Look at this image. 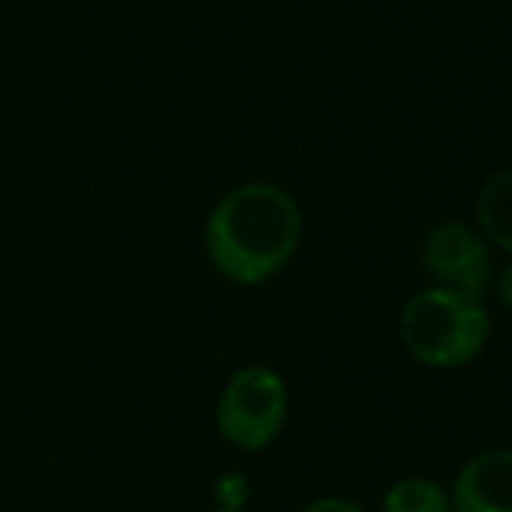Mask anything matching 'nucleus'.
I'll return each mask as SVG.
<instances>
[{"label": "nucleus", "instance_id": "20e7f679", "mask_svg": "<svg viewBox=\"0 0 512 512\" xmlns=\"http://www.w3.org/2000/svg\"><path fill=\"white\" fill-rule=\"evenodd\" d=\"M422 269L434 281L431 287L455 290L470 299H482L494 281L491 244L479 229L461 220H440L422 238Z\"/></svg>", "mask_w": 512, "mask_h": 512}, {"label": "nucleus", "instance_id": "6e6552de", "mask_svg": "<svg viewBox=\"0 0 512 512\" xmlns=\"http://www.w3.org/2000/svg\"><path fill=\"white\" fill-rule=\"evenodd\" d=\"M299 512H368V509H362L356 500L326 494V497H314V500H308Z\"/></svg>", "mask_w": 512, "mask_h": 512}, {"label": "nucleus", "instance_id": "7ed1b4c3", "mask_svg": "<svg viewBox=\"0 0 512 512\" xmlns=\"http://www.w3.org/2000/svg\"><path fill=\"white\" fill-rule=\"evenodd\" d=\"M290 386L287 377L263 362L235 368L214 401L217 437L247 455L266 452L287 428Z\"/></svg>", "mask_w": 512, "mask_h": 512}, {"label": "nucleus", "instance_id": "0eeeda50", "mask_svg": "<svg viewBox=\"0 0 512 512\" xmlns=\"http://www.w3.org/2000/svg\"><path fill=\"white\" fill-rule=\"evenodd\" d=\"M380 512H452L449 491L431 476L395 479L380 503Z\"/></svg>", "mask_w": 512, "mask_h": 512}, {"label": "nucleus", "instance_id": "f257e3e1", "mask_svg": "<svg viewBox=\"0 0 512 512\" xmlns=\"http://www.w3.org/2000/svg\"><path fill=\"white\" fill-rule=\"evenodd\" d=\"M305 214L275 181H244L226 190L202 223L205 260L217 278L253 290L278 278L299 253Z\"/></svg>", "mask_w": 512, "mask_h": 512}, {"label": "nucleus", "instance_id": "39448f33", "mask_svg": "<svg viewBox=\"0 0 512 512\" xmlns=\"http://www.w3.org/2000/svg\"><path fill=\"white\" fill-rule=\"evenodd\" d=\"M452 512H512V449H485L449 485Z\"/></svg>", "mask_w": 512, "mask_h": 512}, {"label": "nucleus", "instance_id": "1a4fd4ad", "mask_svg": "<svg viewBox=\"0 0 512 512\" xmlns=\"http://www.w3.org/2000/svg\"><path fill=\"white\" fill-rule=\"evenodd\" d=\"M494 296H497L500 308L512 314V263H506V266L497 272V281H494Z\"/></svg>", "mask_w": 512, "mask_h": 512}, {"label": "nucleus", "instance_id": "9d476101", "mask_svg": "<svg viewBox=\"0 0 512 512\" xmlns=\"http://www.w3.org/2000/svg\"><path fill=\"white\" fill-rule=\"evenodd\" d=\"M211 512H247V509H241V506H232V503H223V506H217V509H211Z\"/></svg>", "mask_w": 512, "mask_h": 512}, {"label": "nucleus", "instance_id": "423d86ee", "mask_svg": "<svg viewBox=\"0 0 512 512\" xmlns=\"http://www.w3.org/2000/svg\"><path fill=\"white\" fill-rule=\"evenodd\" d=\"M476 220L482 238L512 256V169L485 178L476 196Z\"/></svg>", "mask_w": 512, "mask_h": 512}, {"label": "nucleus", "instance_id": "f03ea898", "mask_svg": "<svg viewBox=\"0 0 512 512\" xmlns=\"http://www.w3.org/2000/svg\"><path fill=\"white\" fill-rule=\"evenodd\" d=\"M491 338V317L482 299L455 290L425 287L398 314V341L410 359L431 371L470 365Z\"/></svg>", "mask_w": 512, "mask_h": 512}]
</instances>
